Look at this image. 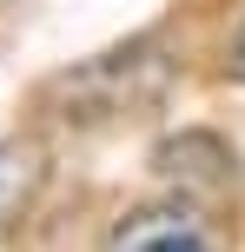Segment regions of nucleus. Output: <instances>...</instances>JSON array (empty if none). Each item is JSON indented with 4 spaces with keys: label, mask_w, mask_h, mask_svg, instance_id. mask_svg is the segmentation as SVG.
<instances>
[{
    "label": "nucleus",
    "mask_w": 245,
    "mask_h": 252,
    "mask_svg": "<svg viewBox=\"0 0 245 252\" xmlns=\"http://www.w3.org/2000/svg\"><path fill=\"white\" fill-rule=\"evenodd\" d=\"M172 80V60L159 53V40H133V47H113V53H93V60H80L73 73L47 80V93H40V106H47L53 120H119V113H139V106H153L159 93H166Z\"/></svg>",
    "instance_id": "1"
},
{
    "label": "nucleus",
    "mask_w": 245,
    "mask_h": 252,
    "mask_svg": "<svg viewBox=\"0 0 245 252\" xmlns=\"http://www.w3.org/2000/svg\"><path fill=\"white\" fill-rule=\"evenodd\" d=\"M106 252H225V246L192 199H153V206H133L106 232Z\"/></svg>",
    "instance_id": "2"
},
{
    "label": "nucleus",
    "mask_w": 245,
    "mask_h": 252,
    "mask_svg": "<svg viewBox=\"0 0 245 252\" xmlns=\"http://www.w3.org/2000/svg\"><path fill=\"white\" fill-rule=\"evenodd\" d=\"M47 173H53V159L40 139H0V239L40 206Z\"/></svg>",
    "instance_id": "3"
},
{
    "label": "nucleus",
    "mask_w": 245,
    "mask_h": 252,
    "mask_svg": "<svg viewBox=\"0 0 245 252\" xmlns=\"http://www.w3.org/2000/svg\"><path fill=\"white\" fill-rule=\"evenodd\" d=\"M232 73L245 80V27H239V40H232Z\"/></svg>",
    "instance_id": "4"
}]
</instances>
